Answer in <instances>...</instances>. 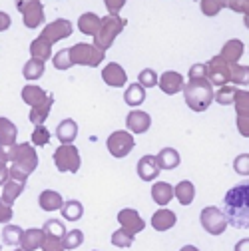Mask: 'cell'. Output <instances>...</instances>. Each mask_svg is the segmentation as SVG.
<instances>
[{
  "label": "cell",
  "mask_w": 249,
  "mask_h": 251,
  "mask_svg": "<svg viewBox=\"0 0 249 251\" xmlns=\"http://www.w3.org/2000/svg\"><path fill=\"white\" fill-rule=\"evenodd\" d=\"M224 213L235 229H249V181L233 185L225 194Z\"/></svg>",
  "instance_id": "6da1fadb"
},
{
  "label": "cell",
  "mask_w": 249,
  "mask_h": 251,
  "mask_svg": "<svg viewBox=\"0 0 249 251\" xmlns=\"http://www.w3.org/2000/svg\"><path fill=\"white\" fill-rule=\"evenodd\" d=\"M183 100L188 104L190 110L194 112H205L211 102H213V86L209 84V80H190L183 86Z\"/></svg>",
  "instance_id": "7a4b0ae2"
},
{
  "label": "cell",
  "mask_w": 249,
  "mask_h": 251,
  "mask_svg": "<svg viewBox=\"0 0 249 251\" xmlns=\"http://www.w3.org/2000/svg\"><path fill=\"white\" fill-rule=\"evenodd\" d=\"M126 20H124L122 16H118V14H108L106 18H102V22H100V28H98V32H96V36H94V46L96 48H100V50H108V48H112V44H114V40L120 36V32L124 28H126Z\"/></svg>",
  "instance_id": "3957f363"
},
{
  "label": "cell",
  "mask_w": 249,
  "mask_h": 251,
  "mask_svg": "<svg viewBox=\"0 0 249 251\" xmlns=\"http://www.w3.org/2000/svg\"><path fill=\"white\" fill-rule=\"evenodd\" d=\"M8 150V162H12V166L20 168L24 174H32L38 168V153L34 150V146L26 142V144H14Z\"/></svg>",
  "instance_id": "277c9868"
},
{
  "label": "cell",
  "mask_w": 249,
  "mask_h": 251,
  "mask_svg": "<svg viewBox=\"0 0 249 251\" xmlns=\"http://www.w3.org/2000/svg\"><path fill=\"white\" fill-rule=\"evenodd\" d=\"M70 58H72V64L76 66H90V68H96L100 66L104 58H106V52L96 48L94 44H86V42H80V44H74L70 48Z\"/></svg>",
  "instance_id": "5b68a950"
},
{
  "label": "cell",
  "mask_w": 249,
  "mask_h": 251,
  "mask_svg": "<svg viewBox=\"0 0 249 251\" xmlns=\"http://www.w3.org/2000/svg\"><path fill=\"white\" fill-rule=\"evenodd\" d=\"M54 166L62 174H76L82 166V158L76 146L72 144H62L54 151Z\"/></svg>",
  "instance_id": "8992f818"
},
{
  "label": "cell",
  "mask_w": 249,
  "mask_h": 251,
  "mask_svg": "<svg viewBox=\"0 0 249 251\" xmlns=\"http://www.w3.org/2000/svg\"><path fill=\"white\" fill-rule=\"evenodd\" d=\"M199 222H201V227L209 233V235H222L225 229H227V217L225 213L220 209V207H203L201 213H199Z\"/></svg>",
  "instance_id": "52a82bcc"
},
{
  "label": "cell",
  "mask_w": 249,
  "mask_h": 251,
  "mask_svg": "<svg viewBox=\"0 0 249 251\" xmlns=\"http://www.w3.org/2000/svg\"><path fill=\"white\" fill-rule=\"evenodd\" d=\"M106 146H108V151L112 153V158H126L136 148V140H134L132 132L118 130V132L110 134V138L106 140Z\"/></svg>",
  "instance_id": "ba28073f"
},
{
  "label": "cell",
  "mask_w": 249,
  "mask_h": 251,
  "mask_svg": "<svg viewBox=\"0 0 249 251\" xmlns=\"http://www.w3.org/2000/svg\"><path fill=\"white\" fill-rule=\"evenodd\" d=\"M207 80L211 86H227V82H231V66L222 58V56H213L207 62Z\"/></svg>",
  "instance_id": "9c48e42d"
},
{
  "label": "cell",
  "mask_w": 249,
  "mask_h": 251,
  "mask_svg": "<svg viewBox=\"0 0 249 251\" xmlns=\"http://www.w3.org/2000/svg\"><path fill=\"white\" fill-rule=\"evenodd\" d=\"M72 32H74V30H72V22L70 20H64V18H58V20L46 24V28L42 30L40 36L46 38L50 44H54V42H60V40L72 36Z\"/></svg>",
  "instance_id": "30bf717a"
},
{
  "label": "cell",
  "mask_w": 249,
  "mask_h": 251,
  "mask_svg": "<svg viewBox=\"0 0 249 251\" xmlns=\"http://www.w3.org/2000/svg\"><path fill=\"white\" fill-rule=\"evenodd\" d=\"M118 222H120L122 229H126L130 235H138L146 227V222L140 217V213L136 209H122L118 213Z\"/></svg>",
  "instance_id": "8fae6325"
},
{
  "label": "cell",
  "mask_w": 249,
  "mask_h": 251,
  "mask_svg": "<svg viewBox=\"0 0 249 251\" xmlns=\"http://www.w3.org/2000/svg\"><path fill=\"white\" fill-rule=\"evenodd\" d=\"M22 20L26 28H38L44 22V6L40 0H32L30 4H26L22 10Z\"/></svg>",
  "instance_id": "7c38bea8"
},
{
  "label": "cell",
  "mask_w": 249,
  "mask_h": 251,
  "mask_svg": "<svg viewBox=\"0 0 249 251\" xmlns=\"http://www.w3.org/2000/svg\"><path fill=\"white\" fill-rule=\"evenodd\" d=\"M126 126L132 134H146L151 126V116L144 110H132L126 118Z\"/></svg>",
  "instance_id": "4fadbf2b"
},
{
  "label": "cell",
  "mask_w": 249,
  "mask_h": 251,
  "mask_svg": "<svg viewBox=\"0 0 249 251\" xmlns=\"http://www.w3.org/2000/svg\"><path fill=\"white\" fill-rule=\"evenodd\" d=\"M158 84H160L162 92H164V94H168V96H174V94L181 92V90H183V86H185L183 76H181L179 72H174V70L164 72V74L158 78Z\"/></svg>",
  "instance_id": "5bb4252c"
},
{
  "label": "cell",
  "mask_w": 249,
  "mask_h": 251,
  "mask_svg": "<svg viewBox=\"0 0 249 251\" xmlns=\"http://www.w3.org/2000/svg\"><path fill=\"white\" fill-rule=\"evenodd\" d=\"M136 172H138L140 179L153 181L155 177L160 176V166H158V162H155V155H149V153L148 155H142L138 166H136Z\"/></svg>",
  "instance_id": "9a60e30c"
},
{
  "label": "cell",
  "mask_w": 249,
  "mask_h": 251,
  "mask_svg": "<svg viewBox=\"0 0 249 251\" xmlns=\"http://www.w3.org/2000/svg\"><path fill=\"white\" fill-rule=\"evenodd\" d=\"M102 80L108 86H112V88H122V86H126L128 76H126V70H124L120 64H116V62H110V64L102 70Z\"/></svg>",
  "instance_id": "2e32d148"
},
{
  "label": "cell",
  "mask_w": 249,
  "mask_h": 251,
  "mask_svg": "<svg viewBox=\"0 0 249 251\" xmlns=\"http://www.w3.org/2000/svg\"><path fill=\"white\" fill-rule=\"evenodd\" d=\"M175 222H177V215L172 209H166V207L158 209L151 215V227L155 231H168L175 226Z\"/></svg>",
  "instance_id": "e0dca14e"
},
{
  "label": "cell",
  "mask_w": 249,
  "mask_h": 251,
  "mask_svg": "<svg viewBox=\"0 0 249 251\" xmlns=\"http://www.w3.org/2000/svg\"><path fill=\"white\" fill-rule=\"evenodd\" d=\"M44 237H46V233H44L42 229L30 227V229H26V231L22 233L20 247H22L24 251H36V249H40V247H42Z\"/></svg>",
  "instance_id": "ac0fdd59"
},
{
  "label": "cell",
  "mask_w": 249,
  "mask_h": 251,
  "mask_svg": "<svg viewBox=\"0 0 249 251\" xmlns=\"http://www.w3.org/2000/svg\"><path fill=\"white\" fill-rule=\"evenodd\" d=\"M48 100V94L40 88V86H34V84H28L22 88V102L28 104L30 108H36L40 106L42 102Z\"/></svg>",
  "instance_id": "d6986e66"
},
{
  "label": "cell",
  "mask_w": 249,
  "mask_h": 251,
  "mask_svg": "<svg viewBox=\"0 0 249 251\" xmlns=\"http://www.w3.org/2000/svg\"><path fill=\"white\" fill-rule=\"evenodd\" d=\"M78 136V124L72 120V118H66L62 120L58 126H56V138L62 142V144H72Z\"/></svg>",
  "instance_id": "ffe728a7"
},
{
  "label": "cell",
  "mask_w": 249,
  "mask_h": 251,
  "mask_svg": "<svg viewBox=\"0 0 249 251\" xmlns=\"http://www.w3.org/2000/svg\"><path fill=\"white\" fill-rule=\"evenodd\" d=\"M174 198V185H170L168 181H155L151 185V200L158 205H168Z\"/></svg>",
  "instance_id": "44dd1931"
},
{
  "label": "cell",
  "mask_w": 249,
  "mask_h": 251,
  "mask_svg": "<svg viewBox=\"0 0 249 251\" xmlns=\"http://www.w3.org/2000/svg\"><path fill=\"white\" fill-rule=\"evenodd\" d=\"M155 162H158L160 170H175V168L179 166L181 158H179V151H177V150H174V148H164V150H160L158 155H155Z\"/></svg>",
  "instance_id": "7402d4cb"
},
{
  "label": "cell",
  "mask_w": 249,
  "mask_h": 251,
  "mask_svg": "<svg viewBox=\"0 0 249 251\" xmlns=\"http://www.w3.org/2000/svg\"><path fill=\"white\" fill-rule=\"evenodd\" d=\"M18 128L8 120V118H0V148H10L16 144Z\"/></svg>",
  "instance_id": "603a6c76"
},
{
  "label": "cell",
  "mask_w": 249,
  "mask_h": 251,
  "mask_svg": "<svg viewBox=\"0 0 249 251\" xmlns=\"http://www.w3.org/2000/svg\"><path fill=\"white\" fill-rule=\"evenodd\" d=\"M100 22L102 18L94 12H84L80 18H78V28H80V32L86 34V36H96L98 32V28H100Z\"/></svg>",
  "instance_id": "cb8c5ba5"
},
{
  "label": "cell",
  "mask_w": 249,
  "mask_h": 251,
  "mask_svg": "<svg viewBox=\"0 0 249 251\" xmlns=\"http://www.w3.org/2000/svg\"><path fill=\"white\" fill-rule=\"evenodd\" d=\"M174 196L181 205H192V201L196 200V185L190 179H183L174 187Z\"/></svg>",
  "instance_id": "d4e9b609"
},
{
  "label": "cell",
  "mask_w": 249,
  "mask_h": 251,
  "mask_svg": "<svg viewBox=\"0 0 249 251\" xmlns=\"http://www.w3.org/2000/svg\"><path fill=\"white\" fill-rule=\"evenodd\" d=\"M124 102H126L130 108H138L146 102V88L140 86L138 82L130 84L126 88V92H124Z\"/></svg>",
  "instance_id": "484cf974"
},
{
  "label": "cell",
  "mask_w": 249,
  "mask_h": 251,
  "mask_svg": "<svg viewBox=\"0 0 249 251\" xmlns=\"http://www.w3.org/2000/svg\"><path fill=\"white\" fill-rule=\"evenodd\" d=\"M227 64H237V60L243 56V42L241 40H227L222 48V54H220Z\"/></svg>",
  "instance_id": "4316f807"
},
{
  "label": "cell",
  "mask_w": 249,
  "mask_h": 251,
  "mask_svg": "<svg viewBox=\"0 0 249 251\" xmlns=\"http://www.w3.org/2000/svg\"><path fill=\"white\" fill-rule=\"evenodd\" d=\"M52 106H54V96H52V94H48V100H46V102H42L40 106H36V108L30 110V116H28L30 122H32L34 126H44L46 118L50 116Z\"/></svg>",
  "instance_id": "83f0119b"
},
{
  "label": "cell",
  "mask_w": 249,
  "mask_h": 251,
  "mask_svg": "<svg viewBox=\"0 0 249 251\" xmlns=\"http://www.w3.org/2000/svg\"><path fill=\"white\" fill-rule=\"evenodd\" d=\"M62 203H64V200H62V196L54 190H44L38 198V205L44 211H58L62 207Z\"/></svg>",
  "instance_id": "f1b7e54d"
},
{
  "label": "cell",
  "mask_w": 249,
  "mask_h": 251,
  "mask_svg": "<svg viewBox=\"0 0 249 251\" xmlns=\"http://www.w3.org/2000/svg\"><path fill=\"white\" fill-rule=\"evenodd\" d=\"M30 56L36 58V60L46 62V60L52 56V44H50L46 38L38 36L36 40H32V44H30Z\"/></svg>",
  "instance_id": "f546056e"
},
{
  "label": "cell",
  "mask_w": 249,
  "mask_h": 251,
  "mask_svg": "<svg viewBox=\"0 0 249 251\" xmlns=\"http://www.w3.org/2000/svg\"><path fill=\"white\" fill-rule=\"evenodd\" d=\"M24 185L26 183H22V181H16V179H12V177H8V181L2 185V198L6 203H14L16 201V198H20V194L24 192Z\"/></svg>",
  "instance_id": "4dcf8cb0"
},
{
  "label": "cell",
  "mask_w": 249,
  "mask_h": 251,
  "mask_svg": "<svg viewBox=\"0 0 249 251\" xmlns=\"http://www.w3.org/2000/svg\"><path fill=\"white\" fill-rule=\"evenodd\" d=\"M22 76L30 82L34 80H40L44 76V62L42 60H36V58H30L26 64L22 66Z\"/></svg>",
  "instance_id": "1f68e13d"
},
{
  "label": "cell",
  "mask_w": 249,
  "mask_h": 251,
  "mask_svg": "<svg viewBox=\"0 0 249 251\" xmlns=\"http://www.w3.org/2000/svg\"><path fill=\"white\" fill-rule=\"evenodd\" d=\"M62 215H64L66 222H78V219L84 215V205L76 200H70V201H64L60 207Z\"/></svg>",
  "instance_id": "d6a6232c"
},
{
  "label": "cell",
  "mask_w": 249,
  "mask_h": 251,
  "mask_svg": "<svg viewBox=\"0 0 249 251\" xmlns=\"http://www.w3.org/2000/svg\"><path fill=\"white\" fill-rule=\"evenodd\" d=\"M237 116L249 118V90H235V100H233Z\"/></svg>",
  "instance_id": "836d02e7"
},
{
  "label": "cell",
  "mask_w": 249,
  "mask_h": 251,
  "mask_svg": "<svg viewBox=\"0 0 249 251\" xmlns=\"http://www.w3.org/2000/svg\"><path fill=\"white\" fill-rule=\"evenodd\" d=\"M22 233H24V229H22V227L6 224V226H4V229H2V243H4V245H20Z\"/></svg>",
  "instance_id": "e575fe53"
},
{
  "label": "cell",
  "mask_w": 249,
  "mask_h": 251,
  "mask_svg": "<svg viewBox=\"0 0 249 251\" xmlns=\"http://www.w3.org/2000/svg\"><path fill=\"white\" fill-rule=\"evenodd\" d=\"M235 90L233 86H222L220 90L215 92V96H213V102H217L220 106H231L233 100H235Z\"/></svg>",
  "instance_id": "d590c367"
},
{
  "label": "cell",
  "mask_w": 249,
  "mask_h": 251,
  "mask_svg": "<svg viewBox=\"0 0 249 251\" xmlns=\"http://www.w3.org/2000/svg\"><path fill=\"white\" fill-rule=\"evenodd\" d=\"M42 231L48 237H60V239L66 235V227H64V224H62L60 219H48V222H44Z\"/></svg>",
  "instance_id": "8d00e7d4"
},
{
  "label": "cell",
  "mask_w": 249,
  "mask_h": 251,
  "mask_svg": "<svg viewBox=\"0 0 249 251\" xmlns=\"http://www.w3.org/2000/svg\"><path fill=\"white\" fill-rule=\"evenodd\" d=\"M231 66V82L237 86H249V66L241 64H229Z\"/></svg>",
  "instance_id": "74e56055"
},
{
  "label": "cell",
  "mask_w": 249,
  "mask_h": 251,
  "mask_svg": "<svg viewBox=\"0 0 249 251\" xmlns=\"http://www.w3.org/2000/svg\"><path fill=\"white\" fill-rule=\"evenodd\" d=\"M112 245L116 247H122V249H126V247H132L134 245V235H130L126 229H116L110 237Z\"/></svg>",
  "instance_id": "f35d334b"
},
{
  "label": "cell",
  "mask_w": 249,
  "mask_h": 251,
  "mask_svg": "<svg viewBox=\"0 0 249 251\" xmlns=\"http://www.w3.org/2000/svg\"><path fill=\"white\" fill-rule=\"evenodd\" d=\"M52 64L56 70H68L72 68V58H70V48H64V50H60L58 54H54V60H52Z\"/></svg>",
  "instance_id": "ab89813d"
},
{
  "label": "cell",
  "mask_w": 249,
  "mask_h": 251,
  "mask_svg": "<svg viewBox=\"0 0 249 251\" xmlns=\"http://www.w3.org/2000/svg\"><path fill=\"white\" fill-rule=\"evenodd\" d=\"M84 243V233L80 229H72V231H66V235L62 237V245L64 249H76Z\"/></svg>",
  "instance_id": "60d3db41"
},
{
  "label": "cell",
  "mask_w": 249,
  "mask_h": 251,
  "mask_svg": "<svg viewBox=\"0 0 249 251\" xmlns=\"http://www.w3.org/2000/svg\"><path fill=\"white\" fill-rule=\"evenodd\" d=\"M30 144L32 146H46L50 144V132L46 126H36V128L32 130V136H30Z\"/></svg>",
  "instance_id": "b9f144b4"
},
{
  "label": "cell",
  "mask_w": 249,
  "mask_h": 251,
  "mask_svg": "<svg viewBox=\"0 0 249 251\" xmlns=\"http://www.w3.org/2000/svg\"><path fill=\"white\" fill-rule=\"evenodd\" d=\"M158 74H155V70L151 68H144L140 74H138V84L144 86V88H153V86H158Z\"/></svg>",
  "instance_id": "7bdbcfd3"
},
{
  "label": "cell",
  "mask_w": 249,
  "mask_h": 251,
  "mask_svg": "<svg viewBox=\"0 0 249 251\" xmlns=\"http://www.w3.org/2000/svg\"><path fill=\"white\" fill-rule=\"evenodd\" d=\"M222 8H229L233 12L249 14V0H220Z\"/></svg>",
  "instance_id": "ee69618b"
},
{
  "label": "cell",
  "mask_w": 249,
  "mask_h": 251,
  "mask_svg": "<svg viewBox=\"0 0 249 251\" xmlns=\"http://www.w3.org/2000/svg\"><path fill=\"white\" fill-rule=\"evenodd\" d=\"M233 170L239 176H249V153H239L233 160Z\"/></svg>",
  "instance_id": "f6af8a7d"
},
{
  "label": "cell",
  "mask_w": 249,
  "mask_h": 251,
  "mask_svg": "<svg viewBox=\"0 0 249 251\" xmlns=\"http://www.w3.org/2000/svg\"><path fill=\"white\" fill-rule=\"evenodd\" d=\"M199 8L205 16H217L222 10V4H220V0H201Z\"/></svg>",
  "instance_id": "bcb514c9"
},
{
  "label": "cell",
  "mask_w": 249,
  "mask_h": 251,
  "mask_svg": "<svg viewBox=\"0 0 249 251\" xmlns=\"http://www.w3.org/2000/svg\"><path fill=\"white\" fill-rule=\"evenodd\" d=\"M190 80H207V66L203 64V62H198V64H194L188 72Z\"/></svg>",
  "instance_id": "7dc6e473"
},
{
  "label": "cell",
  "mask_w": 249,
  "mask_h": 251,
  "mask_svg": "<svg viewBox=\"0 0 249 251\" xmlns=\"http://www.w3.org/2000/svg\"><path fill=\"white\" fill-rule=\"evenodd\" d=\"M42 251H66L64 245H62V239L60 237H44V243L40 247Z\"/></svg>",
  "instance_id": "c3c4849f"
},
{
  "label": "cell",
  "mask_w": 249,
  "mask_h": 251,
  "mask_svg": "<svg viewBox=\"0 0 249 251\" xmlns=\"http://www.w3.org/2000/svg\"><path fill=\"white\" fill-rule=\"evenodd\" d=\"M12 215H14V211H12V205L10 203H6L2 198H0V224H8V222H12Z\"/></svg>",
  "instance_id": "681fc988"
},
{
  "label": "cell",
  "mask_w": 249,
  "mask_h": 251,
  "mask_svg": "<svg viewBox=\"0 0 249 251\" xmlns=\"http://www.w3.org/2000/svg\"><path fill=\"white\" fill-rule=\"evenodd\" d=\"M104 4H106L108 14H118L124 6H126V0H104Z\"/></svg>",
  "instance_id": "f907efd6"
},
{
  "label": "cell",
  "mask_w": 249,
  "mask_h": 251,
  "mask_svg": "<svg viewBox=\"0 0 249 251\" xmlns=\"http://www.w3.org/2000/svg\"><path fill=\"white\" fill-rule=\"evenodd\" d=\"M235 126H237V132H239L243 138H249V118L237 116V120H235Z\"/></svg>",
  "instance_id": "816d5d0a"
},
{
  "label": "cell",
  "mask_w": 249,
  "mask_h": 251,
  "mask_svg": "<svg viewBox=\"0 0 249 251\" xmlns=\"http://www.w3.org/2000/svg\"><path fill=\"white\" fill-rule=\"evenodd\" d=\"M8 170H10V177H12V179L26 183V179H28V174H24V172H22L20 168H16V166H10Z\"/></svg>",
  "instance_id": "f5cc1de1"
},
{
  "label": "cell",
  "mask_w": 249,
  "mask_h": 251,
  "mask_svg": "<svg viewBox=\"0 0 249 251\" xmlns=\"http://www.w3.org/2000/svg\"><path fill=\"white\" fill-rule=\"evenodd\" d=\"M10 24H12L10 16H8L6 12H0V32H4V30H8V28H10Z\"/></svg>",
  "instance_id": "db71d44e"
},
{
  "label": "cell",
  "mask_w": 249,
  "mask_h": 251,
  "mask_svg": "<svg viewBox=\"0 0 249 251\" xmlns=\"http://www.w3.org/2000/svg\"><path fill=\"white\" fill-rule=\"evenodd\" d=\"M8 177H10V170L6 166H2L0 168V185H4L8 181Z\"/></svg>",
  "instance_id": "11a10c76"
},
{
  "label": "cell",
  "mask_w": 249,
  "mask_h": 251,
  "mask_svg": "<svg viewBox=\"0 0 249 251\" xmlns=\"http://www.w3.org/2000/svg\"><path fill=\"white\" fill-rule=\"evenodd\" d=\"M233 251H249V237H245V239L237 241V243H235V249H233Z\"/></svg>",
  "instance_id": "9f6ffc18"
},
{
  "label": "cell",
  "mask_w": 249,
  "mask_h": 251,
  "mask_svg": "<svg viewBox=\"0 0 249 251\" xmlns=\"http://www.w3.org/2000/svg\"><path fill=\"white\" fill-rule=\"evenodd\" d=\"M6 162H8V150L6 148H0V168L6 166Z\"/></svg>",
  "instance_id": "6f0895ef"
},
{
  "label": "cell",
  "mask_w": 249,
  "mask_h": 251,
  "mask_svg": "<svg viewBox=\"0 0 249 251\" xmlns=\"http://www.w3.org/2000/svg\"><path fill=\"white\" fill-rule=\"evenodd\" d=\"M32 0H14V4H16V10H22L26 4H30Z\"/></svg>",
  "instance_id": "680465c9"
},
{
  "label": "cell",
  "mask_w": 249,
  "mask_h": 251,
  "mask_svg": "<svg viewBox=\"0 0 249 251\" xmlns=\"http://www.w3.org/2000/svg\"><path fill=\"white\" fill-rule=\"evenodd\" d=\"M179 251H199V249H198L196 245H183Z\"/></svg>",
  "instance_id": "91938a15"
},
{
  "label": "cell",
  "mask_w": 249,
  "mask_h": 251,
  "mask_svg": "<svg viewBox=\"0 0 249 251\" xmlns=\"http://www.w3.org/2000/svg\"><path fill=\"white\" fill-rule=\"evenodd\" d=\"M243 24H245V28L249 30V14H243Z\"/></svg>",
  "instance_id": "94428289"
},
{
  "label": "cell",
  "mask_w": 249,
  "mask_h": 251,
  "mask_svg": "<svg viewBox=\"0 0 249 251\" xmlns=\"http://www.w3.org/2000/svg\"><path fill=\"white\" fill-rule=\"evenodd\" d=\"M14 251H24V249H22V247H20V249H14Z\"/></svg>",
  "instance_id": "6125c7cd"
},
{
  "label": "cell",
  "mask_w": 249,
  "mask_h": 251,
  "mask_svg": "<svg viewBox=\"0 0 249 251\" xmlns=\"http://www.w3.org/2000/svg\"><path fill=\"white\" fill-rule=\"evenodd\" d=\"M0 251H2V247H0Z\"/></svg>",
  "instance_id": "be15d7a7"
},
{
  "label": "cell",
  "mask_w": 249,
  "mask_h": 251,
  "mask_svg": "<svg viewBox=\"0 0 249 251\" xmlns=\"http://www.w3.org/2000/svg\"><path fill=\"white\" fill-rule=\"evenodd\" d=\"M94 251H96V249H94Z\"/></svg>",
  "instance_id": "e7e4bbea"
}]
</instances>
